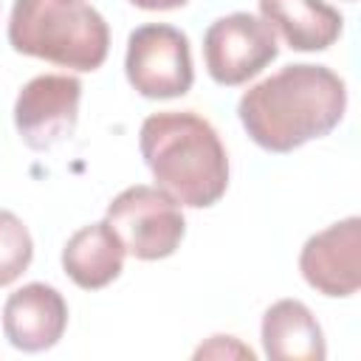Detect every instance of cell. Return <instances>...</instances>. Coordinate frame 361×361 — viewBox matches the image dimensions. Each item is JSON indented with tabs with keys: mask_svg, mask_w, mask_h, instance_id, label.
Here are the masks:
<instances>
[{
	"mask_svg": "<svg viewBox=\"0 0 361 361\" xmlns=\"http://www.w3.org/2000/svg\"><path fill=\"white\" fill-rule=\"evenodd\" d=\"M347 110V85L327 65H285L251 85L237 104L248 138L268 152H293L327 135Z\"/></svg>",
	"mask_w": 361,
	"mask_h": 361,
	"instance_id": "cell-1",
	"label": "cell"
},
{
	"mask_svg": "<svg viewBox=\"0 0 361 361\" xmlns=\"http://www.w3.org/2000/svg\"><path fill=\"white\" fill-rule=\"evenodd\" d=\"M138 147L147 169L169 197L189 209L214 206L228 189V155L217 130L195 110L144 118Z\"/></svg>",
	"mask_w": 361,
	"mask_h": 361,
	"instance_id": "cell-2",
	"label": "cell"
},
{
	"mask_svg": "<svg viewBox=\"0 0 361 361\" xmlns=\"http://www.w3.org/2000/svg\"><path fill=\"white\" fill-rule=\"evenodd\" d=\"M8 45L71 71H96L110 51L104 17L85 0H14Z\"/></svg>",
	"mask_w": 361,
	"mask_h": 361,
	"instance_id": "cell-3",
	"label": "cell"
},
{
	"mask_svg": "<svg viewBox=\"0 0 361 361\" xmlns=\"http://www.w3.org/2000/svg\"><path fill=\"white\" fill-rule=\"evenodd\" d=\"M104 220L124 243V251L144 262L172 257L186 234L183 206L161 186L147 183H135L118 192L107 203Z\"/></svg>",
	"mask_w": 361,
	"mask_h": 361,
	"instance_id": "cell-4",
	"label": "cell"
},
{
	"mask_svg": "<svg viewBox=\"0 0 361 361\" xmlns=\"http://www.w3.org/2000/svg\"><path fill=\"white\" fill-rule=\"evenodd\" d=\"M124 73L144 99H178L189 93L195 68L186 34L166 23L138 25L127 37Z\"/></svg>",
	"mask_w": 361,
	"mask_h": 361,
	"instance_id": "cell-5",
	"label": "cell"
},
{
	"mask_svg": "<svg viewBox=\"0 0 361 361\" xmlns=\"http://www.w3.org/2000/svg\"><path fill=\"white\" fill-rule=\"evenodd\" d=\"M279 54L274 28L248 11L217 17L203 34V62L223 87H237L268 68Z\"/></svg>",
	"mask_w": 361,
	"mask_h": 361,
	"instance_id": "cell-6",
	"label": "cell"
},
{
	"mask_svg": "<svg viewBox=\"0 0 361 361\" xmlns=\"http://www.w3.org/2000/svg\"><path fill=\"white\" fill-rule=\"evenodd\" d=\"M82 82L68 73H42L23 85L14 102V127L28 149L45 152L73 135Z\"/></svg>",
	"mask_w": 361,
	"mask_h": 361,
	"instance_id": "cell-7",
	"label": "cell"
},
{
	"mask_svg": "<svg viewBox=\"0 0 361 361\" xmlns=\"http://www.w3.org/2000/svg\"><path fill=\"white\" fill-rule=\"evenodd\" d=\"M299 271L322 296H353L361 288V220L353 214L307 237Z\"/></svg>",
	"mask_w": 361,
	"mask_h": 361,
	"instance_id": "cell-8",
	"label": "cell"
},
{
	"mask_svg": "<svg viewBox=\"0 0 361 361\" xmlns=\"http://www.w3.org/2000/svg\"><path fill=\"white\" fill-rule=\"evenodd\" d=\"M68 327L65 296L45 282H28L8 293L3 305V333L23 353H42L59 344Z\"/></svg>",
	"mask_w": 361,
	"mask_h": 361,
	"instance_id": "cell-9",
	"label": "cell"
},
{
	"mask_svg": "<svg viewBox=\"0 0 361 361\" xmlns=\"http://www.w3.org/2000/svg\"><path fill=\"white\" fill-rule=\"evenodd\" d=\"M124 243L107 220H96L73 231L62 248V271L82 290L107 288L124 268Z\"/></svg>",
	"mask_w": 361,
	"mask_h": 361,
	"instance_id": "cell-10",
	"label": "cell"
},
{
	"mask_svg": "<svg viewBox=\"0 0 361 361\" xmlns=\"http://www.w3.org/2000/svg\"><path fill=\"white\" fill-rule=\"evenodd\" d=\"M259 17L293 51H324L344 28V17L324 0H259Z\"/></svg>",
	"mask_w": 361,
	"mask_h": 361,
	"instance_id": "cell-11",
	"label": "cell"
},
{
	"mask_svg": "<svg viewBox=\"0 0 361 361\" xmlns=\"http://www.w3.org/2000/svg\"><path fill=\"white\" fill-rule=\"evenodd\" d=\"M262 350L274 361H322L327 355L324 333L299 299H279L262 316Z\"/></svg>",
	"mask_w": 361,
	"mask_h": 361,
	"instance_id": "cell-12",
	"label": "cell"
},
{
	"mask_svg": "<svg viewBox=\"0 0 361 361\" xmlns=\"http://www.w3.org/2000/svg\"><path fill=\"white\" fill-rule=\"evenodd\" d=\"M34 259V240L28 226L8 209H0V288L25 274Z\"/></svg>",
	"mask_w": 361,
	"mask_h": 361,
	"instance_id": "cell-13",
	"label": "cell"
},
{
	"mask_svg": "<svg viewBox=\"0 0 361 361\" xmlns=\"http://www.w3.org/2000/svg\"><path fill=\"white\" fill-rule=\"evenodd\" d=\"M195 358H254V350L245 347L234 336H212L206 344L195 350Z\"/></svg>",
	"mask_w": 361,
	"mask_h": 361,
	"instance_id": "cell-14",
	"label": "cell"
},
{
	"mask_svg": "<svg viewBox=\"0 0 361 361\" xmlns=\"http://www.w3.org/2000/svg\"><path fill=\"white\" fill-rule=\"evenodd\" d=\"M135 8H144V11H172V8H180L186 6L189 0H130Z\"/></svg>",
	"mask_w": 361,
	"mask_h": 361,
	"instance_id": "cell-15",
	"label": "cell"
}]
</instances>
